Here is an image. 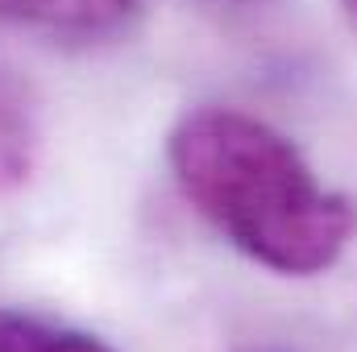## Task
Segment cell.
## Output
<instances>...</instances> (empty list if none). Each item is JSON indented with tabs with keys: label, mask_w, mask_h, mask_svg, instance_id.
<instances>
[{
	"label": "cell",
	"mask_w": 357,
	"mask_h": 352,
	"mask_svg": "<svg viewBox=\"0 0 357 352\" xmlns=\"http://www.w3.org/2000/svg\"><path fill=\"white\" fill-rule=\"evenodd\" d=\"M167 158L191 207L274 273H324L357 237L354 199L328 191L303 154L250 112L199 108L183 116Z\"/></svg>",
	"instance_id": "cell-1"
},
{
	"label": "cell",
	"mask_w": 357,
	"mask_h": 352,
	"mask_svg": "<svg viewBox=\"0 0 357 352\" xmlns=\"http://www.w3.org/2000/svg\"><path fill=\"white\" fill-rule=\"evenodd\" d=\"M137 0H0V17L54 33H100L125 21Z\"/></svg>",
	"instance_id": "cell-2"
},
{
	"label": "cell",
	"mask_w": 357,
	"mask_h": 352,
	"mask_svg": "<svg viewBox=\"0 0 357 352\" xmlns=\"http://www.w3.org/2000/svg\"><path fill=\"white\" fill-rule=\"evenodd\" d=\"M38 162V129L25 95L8 75H0V199L21 191Z\"/></svg>",
	"instance_id": "cell-3"
},
{
	"label": "cell",
	"mask_w": 357,
	"mask_h": 352,
	"mask_svg": "<svg viewBox=\"0 0 357 352\" xmlns=\"http://www.w3.org/2000/svg\"><path fill=\"white\" fill-rule=\"evenodd\" d=\"M0 352H116L84 328H67L29 311L0 307Z\"/></svg>",
	"instance_id": "cell-4"
},
{
	"label": "cell",
	"mask_w": 357,
	"mask_h": 352,
	"mask_svg": "<svg viewBox=\"0 0 357 352\" xmlns=\"http://www.w3.org/2000/svg\"><path fill=\"white\" fill-rule=\"evenodd\" d=\"M341 4H345V8H349V13L357 17V0H341Z\"/></svg>",
	"instance_id": "cell-5"
},
{
	"label": "cell",
	"mask_w": 357,
	"mask_h": 352,
	"mask_svg": "<svg viewBox=\"0 0 357 352\" xmlns=\"http://www.w3.org/2000/svg\"><path fill=\"white\" fill-rule=\"evenodd\" d=\"M245 352H278V349H245Z\"/></svg>",
	"instance_id": "cell-6"
}]
</instances>
